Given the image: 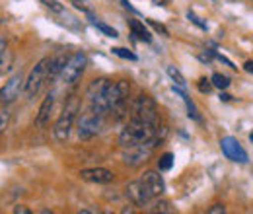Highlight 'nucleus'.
<instances>
[{"instance_id": "a878e982", "label": "nucleus", "mask_w": 253, "mask_h": 214, "mask_svg": "<svg viewBox=\"0 0 253 214\" xmlns=\"http://www.w3.org/2000/svg\"><path fill=\"white\" fill-rule=\"evenodd\" d=\"M41 2H43L51 12H57V14H63L64 12V6L59 0H41Z\"/></svg>"}, {"instance_id": "ddd939ff", "label": "nucleus", "mask_w": 253, "mask_h": 214, "mask_svg": "<svg viewBox=\"0 0 253 214\" xmlns=\"http://www.w3.org/2000/svg\"><path fill=\"white\" fill-rule=\"evenodd\" d=\"M80 177L88 183H97V185H107L115 181V173L111 170L105 168H88L80 171Z\"/></svg>"}, {"instance_id": "20e7f679", "label": "nucleus", "mask_w": 253, "mask_h": 214, "mask_svg": "<svg viewBox=\"0 0 253 214\" xmlns=\"http://www.w3.org/2000/svg\"><path fill=\"white\" fill-rule=\"evenodd\" d=\"M158 134H160V127L128 121V125L119 132V144H121V148L136 146V144H142V142H146V140H150V138H154Z\"/></svg>"}, {"instance_id": "39448f33", "label": "nucleus", "mask_w": 253, "mask_h": 214, "mask_svg": "<svg viewBox=\"0 0 253 214\" xmlns=\"http://www.w3.org/2000/svg\"><path fill=\"white\" fill-rule=\"evenodd\" d=\"M86 64H88L86 53H82V51L72 53V55L66 59V62H64L63 72H61L59 80L63 82L64 86H74V84L82 78V74H84V70H86Z\"/></svg>"}, {"instance_id": "7c9ffc66", "label": "nucleus", "mask_w": 253, "mask_h": 214, "mask_svg": "<svg viewBox=\"0 0 253 214\" xmlns=\"http://www.w3.org/2000/svg\"><path fill=\"white\" fill-rule=\"evenodd\" d=\"M189 18L193 20V22H195V24H197V26H201L203 30H207V26H205V24H203V22H201V20H199V18H197L195 14H191V12H189Z\"/></svg>"}, {"instance_id": "423d86ee", "label": "nucleus", "mask_w": 253, "mask_h": 214, "mask_svg": "<svg viewBox=\"0 0 253 214\" xmlns=\"http://www.w3.org/2000/svg\"><path fill=\"white\" fill-rule=\"evenodd\" d=\"M160 140H162V138H160V134H158V136H154V138H150V140H146V142H142V144L123 148V162H125L126 166H132V168H138V166L146 164V162L150 160L152 152L156 150Z\"/></svg>"}, {"instance_id": "2f4dec72", "label": "nucleus", "mask_w": 253, "mask_h": 214, "mask_svg": "<svg viewBox=\"0 0 253 214\" xmlns=\"http://www.w3.org/2000/svg\"><path fill=\"white\" fill-rule=\"evenodd\" d=\"M244 68L250 72V74H253V61H248L246 64H244Z\"/></svg>"}, {"instance_id": "c85d7f7f", "label": "nucleus", "mask_w": 253, "mask_h": 214, "mask_svg": "<svg viewBox=\"0 0 253 214\" xmlns=\"http://www.w3.org/2000/svg\"><path fill=\"white\" fill-rule=\"evenodd\" d=\"M14 214H32V211L28 207H24V205H16L14 207Z\"/></svg>"}, {"instance_id": "7ed1b4c3", "label": "nucleus", "mask_w": 253, "mask_h": 214, "mask_svg": "<svg viewBox=\"0 0 253 214\" xmlns=\"http://www.w3.org/2000/svg\"><path fill=\"white\" fill-rule=\"evenodd\" d=\"M128 121H136V123H144V125H152V127H160V113H158L156 101H154L150 95L140 93V95L132 101V105H130Z\"/></svg>"}, {"instance_id": "cd10ccee", "label": "nucleus", "mask_w": 253, "mask_h": 214, "mask_svg": "<svg viewBox=\"0 0 253 214\" xmlns=\"http://www.w3.org/2000/svg\"><path fill=\"white\" fill-rule=\"evenodd\" d=\"M148 24H150V26H152V28H154L156 31H160L162 35H168V30H166V26H162V24H156L154 20H148Z\"/></svg>"}, {"instance_id": "c756f323", "label": "nucleus", "mask_w": 253, "mask_h": 214, "mask_svg": "<svg viewBox=\"0 0 253 214\" xmlns=\"http://www.w3.org/2000/svg\"><path fill=\"white\" fill-rule=\"evenodd\" d=\"M224 213H226V209L222 205H214V207L209 209V214H224Z\"/></svg>"}, {"instance_id": "393cba45", "label": "nucleus", "mask_w": 253, "mask_h": 214, "mask_svg": "<svg viewBox=\"0 0 253 214\" xmlns=\"http://www.w3.org/2000/svg\"><path fill=\"white\" fill-rule=\"evenodd\" d=\"M111 51H113L117 57L125 59V61H136V55H134V53H130L128 49H125V47H113Z\"/></svg>"}, {"instance_id": "4be33fe9", "label": "nucleus", "mask_w": 253, "mask_h": 214, "mask_svg": "<svg viewBox=\"0 0 253 214\" xmlns=\"http://www.w3.org/2000/svg\"><path fill=\"white\" fill-rule=\"evenodd\" d=\"M171 166H173V154L171 152L162 154V156H160V160H158L160 171H169V170H171Z\"/></svg>"}, {"instance_id": "a211bd4d", "label": "nucleus", "mask_w": 253, "mask_h": 214, "mask_svg": "<svg viewBox=\"0 0 253 214\" xmlns=\"http://www.w3.org/2000/svg\"><path fill=\"white\" fill-rule=\"evenodd\" d=\"M10 117H12L10 105H8V103H2V107H0V136L6 132V128H8V125H10Z\"/></svg>"}, {"instance_id": "5701e85b", "label": "nucleus", "mask_w": 253, "mask_h": 214, "mask_svg": "<svg viewBox=\"0 0 253 214\" xmlns=\"http://www.w3.org/2000/svg\"><path fill=\"white\" fill-rule=\"evenodd\" d=\"M8 64H10V51H8V45H6V41H0V72H2L4 68H8Z\"/></svg>"}, {"instance_id": "b1692460", "label": "nucleus", "mask_w": 253, "mask_h": 214, "mask_svg": "<svg viewBox=\"0 0 253 214\" xmlns=\"http://www.w3.org/2000/svg\"><path fill=\"white\" fill-rule=\"evenodd\" d=\"M92 24H94L97 30L101 31L103 35H107V37H119V33H117V30H113V28H109V26H105V24H101V22H97V20H92Z\"/></svg>"}, {"instance_id": "f704fd0d", "label": "nucleus", "mask_w": 253, "mask_h": 214, "mask_svg": "<svg viewBox=\"0 0 253 214\" xmlns=\"http://www.w3.org/2000/svg\"><path fill=\"white\" fill-rule=\"evenodd\" d=\"M0 24H2V20H0Z\"/></svg>"}, {"instance_id": "aec40b11", "label": "nucleus", "mask_w": 253, "mask_h": 214, "mask_svg": "<svg viewBox=\"0 0 253 214\" xmlns=\"http://www.w3.org/2000/svg\"><path fill=\"white\" fill-rule=\"evenodd\" d=\"M148 207H150V209H148L150 213H168V214L173 213L169 201H156V199H154V203H150Z\"/></svg>"}, {"instance_id": "2eb2a0df", "label": "nucleus", "mask_w": 253, "mask_h": 214, "mask_svg": "<svg viewBox=\"0 0 253 214\" xmlns=\"http://www.w3.org/2000/svg\"><path fill=\"white\" fill-rule=\"evenodd\" d=\"M140 179H142V183L146 187V191L150 193V197L152 199H160V195L164 193L166 185H164V179H162V175H160L158 171H146Z\"/></svg>"}, {"instance_id": "f03ea898", "label": "nucleus", "mask_w": 253, "mask_h": 214, "mask_svg": "<svg viewBox=\"0 0 253 214\" xmlns=\"http://www.w3.org/2000/svg\"><path fill=\"white\" fill-rule=\"evenodd\" d=\"M80 113V97L76 93H70L66 103L63 107V113L59 115V119L53 127V134L59 142H66L70 132H72V127H74V121Z\"/></svg>"}, {"instance_id": "f257e3e1", "label": "nucleus", "mask_w": 253, "mask_h": 214, "mask_svg": "<svg viewBox=\"0 0 253 214\" xmlns=\"http://www.w3.org/2000/svg\"><path fill=\"white\" fill-rule=\"evenodd\" d=\"M128 97H130V84L126 80L111 82L107 93V113H111L113 121H123L128 117Z\"/></svg>"}, {"instance_id": "1a4fd4ad", "label": "nucleus", "mask_w": 253, "mask_h": 214, "mask_svg": "<svg viewBox=\"0 0 253 214\" xmlns=\"http://www.w3.org/2000/svg\"><path fill=\"white\" fill-rule=\"evenodd\" d=\"M49 57H45V59H41V61L37 62L35 66L32 68V72H30V76L26 78V86H24V92L26 95L32 99L35 97L37 93L41 92V88H43V84L47 82V72H49Z\"/></svg>"}, {"instance_id": "0eeeda50", "label": "nucleus", "mask_w": 253, "mask_h": 214, "mask_svg": "<svg viewBox=\"0 0 253 214\" xmlns=\"http://www.w3.org/2000/svg\"><path fill=\"white\" fill-rule=\"evenodd\" d=\"M109 86H111V82L107 78H97V80H94L88 86V92H86L88 107L97 111V113H101V115L107 113V93H109Z\"/></svg>"}, {"instance_id": "dca6fc26", "label": "nucleus", "mask_w": 253, "mask_h": 214, "mask_svg": "<svg viewBox=\"0 0 253 214\" xmlns=\"http://www.w3.org/2000/svg\"><path fill=\"white\" fill-rule=\"evenodd\" d=\"M66 55H55L51 61H49V72H47V82H53V80H57L59 76H61V72H63V66L64 62H66Z\"/></svg>"}, {"instance_id": "412c9836", "label": "nucleus", "mask_w": 253, "mask_h": 214, "mask_svg": "<svg viewBox=\"0 0 253 214\" xmlns=\"http://www.w3.org/2000/svg\"><path fill=\"white\" fill-rule=\"evenodd\" d=\"M211 82H212V86L218 88V90H226V88L230 86V78L224 76V74H220V72H214L212 78H211Z\"/></svg>"}, {"instance_id": "bb28decb", "label": "nucleus", "mask_w": 253, "mask_h": 214, "mask_svg": "<svg viewBox=\"0 0 253 214\" xmlns=\"http://www.w3.org/2000/svg\"><path fill=\"white\" fill-rule=\"evenodd\" d=\"M197 88H199V90H201L203 93H209V92H211V88H212V82H211V80H205V78H203V80H199Z\"/></svg>"}, {"instance_id": "f3484780", "label": "nucleus", "mask_w": 253, "mask_h": 214, "mask_svg": "<svg viewBox=\"0 0 253 214\" xmlns=\"http://www.w3.org/2000/svg\"><path fill=\"white\" fill-rule=\"evenodd\" d=\"M128 28L132 31V35L136 37V39H140V41H146V43H150L152 41V37H150V31L144 28V24H140L138 20H130L128 22Z\"/></svg>"}, {"instance_id": "473e14b6", "label": "nucleus", "mask_w": 253, "mask_h": 214, "mask_svg": "<svg viewBox=\"0 0 253 214\" xmlns=\"http://www.w3.org/2000/svg\"><path fill=\"white\" fill-rule=\"evenodd\" d=\"M152 2H154V4H160V6H166L169 0H152Z\"/></svg>"}, {"instance_id": "f8f14e48", "label": "nucleus", "mask_w": 253, "mask_h": 214, "mask_svg": "<svg viewBox=\"0 0 253 214\" xmlns=\"http://www.w3.org/2000/svg\"><path fill=\"white\" fill-rule=\"evenodd\" d=\"M126 199H128L134 207H148V205L154 201V199L150 197V193L146 191L142 179H136V181L126 185Z\"/></svg>"}, {"instance_id": "72a5a7b5", "label": "nucleus", "mask_w": 253, "mask_h": 214, "mask_svg": "<svg viewBox=\"0 0 253 214\" xmlns=\"http://www.w3.org/2000/svg\"><path fill=\"white\" fill-rule=\"evenodd\" d=\"M250 140L253 142V130H252V134H250Z\"/></svg>"}, {"instance_id": "6e6552de", "label": "nucleus", "mask_w": 253, "mask_h": 214, "mask_svg": "<svg viewBox=\"0 0 253 214\" xmlns=\"http://www.w3.org/2000/svg\"><path fill=\"white\" fill-rule=\"evenodd\" d=\"M101 127H103V115L86 107L78 117V136L82 140H90L101 132Z\"/></svg>"}, {"instance_id": "9b49d317", "label": "nucleus", "mask_w": 253, "mask_h": 214, "mask_svg": "<svg viewBox=\"0 0 253 214\" xmlns=\"http://www.w3.org/2000/svg\"><path fill=\"white\" fill-rule=\"evenodd\" d=\"M24 86H26V80H24V76L22 74H14L6 84H4V88L0 90V103H12V101H16L18 97H20V93L24 90Z\"/></svg>"}, {"instance_id": "4468645a", "label": "nucleus", "mask_w": 253, "mask_h": 214, "mask_svg": "<svg viewBox=\"0 0 253 214\" xmlns=\"http://www.w3.org/2000/svg\"><path fill=\"white\" fill-rule=\"evenodd\" d=\"M55 97H57V92H49L45 95V99L41 101V107H39V111L35 115V127L37 128H45L49 125L53 107H55Z\"/></svg>"}, {"instance_id": "9d476101", "label": "nucleus", "mask_w": 253, "mask_h": 214, "mask_svg": "<svg viewBox=\"0 0 253 214\" xmlns=\"http://www.w3.org/2000/svg\"><path fill=\"white\" fill-rule=\"evenodd\" d=\"M220 148H222V154H224L228 160L236 162V164H248V160H250L248 152H246L244 146L240 144V140L234 138V136H224L220 140Z\"/></svg>"}, {"instance_id": "6ab92c4d", "label": "nucleus", "mask_w": 253, "mask_h": 214, "mask_svg": "<svg viewBox=\"0 0 253 214\" xmlns=\"http://www.w3.org/2000/svg\"><path fill=\"white\" fill-rule=\"evenodd\" d=\"M168 76H169V78L175 82L173 86H179L181 90H185V88H187V82H185V78L181 76V72H179L175 66H168Z\"/></svg>"}]
</instances>
